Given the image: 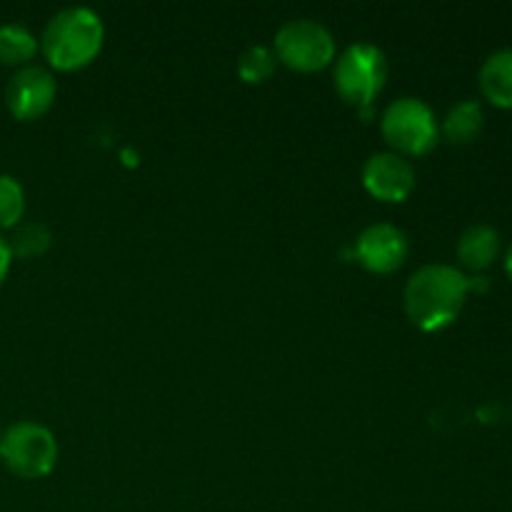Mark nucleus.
<instances>
[{"label": "nucleus", "instance_id": "f257e3e1", "mask_svg": "<svg viewBox=\"0 0 512 512\" xmlns=\"http://www.w3.org/2000/svg\"><path fill=\"white\" fill-rule=\"evenodd\" d=\"M468 293L463 270L443 263L423 265L405 285V313L423 333H438L458 320Z\"/></svg>", "mask_w": 512, "mask_h": 512}, {"label": "nucleus", "instance_id": "f03ea898", "mask_svg": "<svg viewBox=\"0 0 512 512\" xmlns=\"http://www.w3.org/2000/svg\"><path fill=\"white\" fill-rule=\"evenodd\" d=\"M103 38V23L93 10L65 8L48 20L40 48L55 70H78L95 60Z\"/></svg>", "mask_w": 512, "mask_h": 512}, {"label": "nucleus", "instance_id": "7ed1b4c3", "mask_svg": "<svg viewBox=\"0 0 512 512\" xmlns=\"http://www.w3.org/2000/svg\"><path fill=\"white\" fill-rule=\"evenodd\" d=\"M333 80L340 98L368 118L375 98L383 93L385 80H388V60L383 50L370 43L350 45L335 60Z\"/></svg>", "mask_w": 512, "mask_h": 512}, {"label": "nucleus", "instance_id": "20e7f679", "mask_svg": "<svg viewBox=\"0 0 512 512\" xmlns=\"http://www.w3.org/2000/svg\"><path fill=\"white\" fill-rule=\"evenodd\" d=\"M0 460L15 478H45L58 463V443L45 425L25 420L0 435Z\"/></svg>", "mask_w": 512, "mask_h": 512}, {"label": "nucleus", "instance_id": "39448f33", "mask_svg": "<svg viewBox=\"0 0 512 512\" xmlns=\"http://www.w3.org/2000/svg\"><path fill=\"white\" fill-rule=\"evenodd\" d=\"M385 143L398 155H425L438 145L440 125L433 110L418 98H400L385 108L380 120Z\"/></svg>", "mask_w": 512, "mask_h": 512}, {"label": "nucleus", "instance_id": "423d86ee", "mask_svg": "<svg viewBox=\"0 0 512 512\" xmlns=\"http://www.w3.org/2000/svg\"><path fill=\"white\" fill-rule=\"evenodd\" d=\"M275 58L298 73H315L333 63L335 40L315 20H290L275 35Z\"/></svg>", "mask_w": 512, "mask_h": 512}, {"label": "nucleus", "instance_id": "0eeeda50", "mask_svg": "<svg viewBox=\"0 0 512 512\" xmlns=\"http://www.w3.org/2000/svg\"><path fill=\"white\" fill-rule=\"evenodd\" d=\"M55 78L45 68L38 65H25V68L15 70L10 78L8 88H5V105H8L10 115L15 120H30L43 118L50 110L55 100Z\"/></svg>", "mask_w": 512, "mask_h": 512}, {"label": "nucleus", "instance_id": "6e6552de", "mask_svg": "<svg viewBox=\"0 0 512 512\" xmlns=\"http://www.w3.org/2000/svg\"><path fill=\"white\" fill-rule=\"evenodd\" d=\"M408 235L388 223L365 228L355 240V258L365 270L378 275L395 273L408 258Z\"/></svg>", "mask_w": 512, "mask_h": 512}, {"label": "nucleus", "instance_id": "1a4fd4ad", "mask_svg": "<svg viewBox=\"0 0 512 512\" xmlns=\"http://www.w3.org/2000/svg\"><path fill=\"white\" fill-rule=\"evenodd\" d=\"M363 185L375 200L383 203H403L415 188V170L403 155L378 153L368 158L363 168Z\"/></svg>", "mask_w": 512, "mask_h": 512}, {"label": "nucleus", "instance_id": "9d476101", "mask_svg": "<svg viewBox=\"0 0 512 512\" xmlns=\"http://www.w3.org/2000/svg\"><path fill=\"white\" fill-rule=\"evenodd\" d=\"M500 255V233L490 225H470L458 240V260L463 268L480 273L488 270Z\"/></svg>", "mask_w": 512, "mask_h": 512}, {"label": "nucleus", "instance_id": "9b49d317", "mask_svg": "<svg viewBox=\"0 0 512 512\" xmlns=\"http://www.w3.org/2000/svg\"><path fill=\"white\" fill-rule=\"evenodd\" d=\"M480 93L498 108H512V48L490 55L478 73Z\"/></svg>", "mask_w": 512, "mask_h": 512}, {"label": "nucleus", "instance_id": "f8f14e48", "mask_svg": "<svg viewBox=\"0 0 512 512\" xmlns=\"http://www.w3.org/2000/svg\"><path fill=\"white\" fill-rule=\"evenodd\" d=\"M485 113L478 100H460L443 120V135L453 145H470L483 133Z\"/></svg>", "mask_w": 512, "mask_h": 512}, {"label": "nucleus", "instance_id": "ddd939ff", "mask_svg": "<svg viewBox=\"0 0 512 512\" xmlns=\"http://www.w3.org/2000/svg\"><path fill=\"white\" fill-rule=\"evenodd\" d=\"M38 53V40L28 28L18 23L0 25V63L25 68Z\"/></svg>", "mask_w": 512, "mask_h": 512}, {"label": "nucleus", "instance_id": "4468645a", "mask_svg": "<svg viewBox=\"0 0 512 512\" xmlns=\"http://www.w3.org/2000/svg\"><path fill=\"white\" fill-rule=\"evenodd\" d=\"M50 230L43 223H20L13 228V238L8 240V248L13 258H38L50 248Z\"/></svg>", "mask_w": 512, "mask_h": 512}, {"label": "nucleus", "instance_id": "2eb2a0df", "mask_svg": "<svg viewBox=\"0 0 512 512\" xmlns=\"http://www.w3.org/2000/svg\"><path fill=\"white\" fill-rule=\"evenodd\" d=\"M275 73V53L263 45H253L238 60V75L250 85L265 83Z\"/></svg>", "mask_w": 512, "mask_h": 512}, {"label": "nucleus", "instance_id": "dca6fc26", "mask_svg": "<svg viewBox=\"0 0 512 512\" xmlns=\"http://www.w3.org/2000/svg\"><path fill=\"white\" fill-rule=\"evenodd\" d=\"M25 213L23 185L10 175H0V228L20 225Z\"/></svg>", "mask_w": 512, "mask_h": 512}, {"label": "nucleus", "instance_id": "f3484780", "mask_svg": "<svg viewBox=\"0 0 512 512\" xmlns=\"http://www.w3.org/2000/svg\"><path fill=\"white\" fill-rule=\"evenodd\" d=\"M10 263H13V255H10L8 240L0 238V285H3L5 278H8Z\"/></svg>", "mask_w": 512, "mask_h": 512}, {"label": "nucleus", "instance_id": "a211bd4d", "mask_svg": "<svg viewBox=\"0 0 512 512\" xmlns=\"http://www.w3.org/2000/svg\"><path fill=\"white\" fill-rule=\"evenodd\" d=\"M505 273H508V278L512 280V243L510 248L505 250Z\"/></svg>", "mask_w": 512, "mask_h": 512}]
</instances>
